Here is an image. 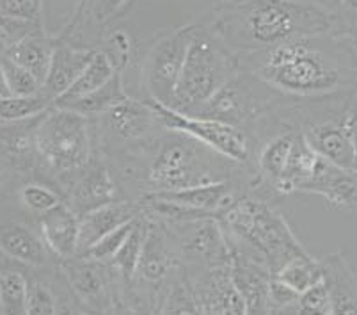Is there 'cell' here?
Returning <instances> with one entry per match:
<instances>
[{
	"label": "cell",
	"instance_id": "obj_23",
	"mask_svg": "<svg viewBox=\"0 0 357 315\" xmlns=\"http://www.w3.org/2000/svg\"><path fill=\"white\" fill-rule=\"evenodd\" d=\"M146 232H148V217L142 212L141 216L137 217V221H135L134 228H132L130 235L126 237V240L121 244V248H119L118 253L109 261V264L114 268V271L118 272L119 278H121L123 281H130L135 276L139 261H141Z\"/></svg>",
	"mask_w": 357,
	"mask_h": 315
},
{
	"label": "cell",
	"instance_id": "obj_15",
	"mask_svg": "<svg viewBox=\"0 0 357 315\" xmlns=\"http://www.w3.org/2000/svg\"><path fill=\"white\" fill-rule=\"evenodd\" d=\"M142 214V207L139 201L123 200L118 198L114 201L103 203L93 210H87L80 216L79 228V251H86L89 246H93L98 239L112 232L118 226L125 225L128 221L135 219Z\"/></svg>",
	"mask_w": 357,
	"mask_h": 315
},
{
	"label": "cell",
	"instance_id": "obj_13",
	"mask_svg": "<svg viewBox=\"0 0 357 315\" xmlns=\"http://www.w3.org/2000/svg\"><path fill=\"white\" fill-rule=\"evenodd\" d=\"M118 198V182L110 171V166L98 154L68 184L64 191V201L79 216Z\"/></svg>",
	"mask_w": 357,
	"mask_h": 315
},
{
	"label": "cell",
	"instance_id": "obj_24",
	"mask_svg": "<svg viewBox=\"0 0 357 315\" xmlns=\"http://www.w3.org/2000/svg\"><path fill=\"white\" fill-rule=\"evenodd\" d=\"M126 96L130 95L125 87V82H123V73H114L100 89L84 96V98L77 100L71 105H68L66 109L80 112L84 116H89V118H95V116H100L118 102L125 100Z\"/></svg>",
	"mask_w": 357,
	"mask_h": 315
},
{
	"label": "cell",
	"instance_id": "obj_25",
	"mask_svg": "<svg viewBox=\"0 0 357 315\" xmlns=\"http://www.w3.org/2000/svg\"><path fill=\"white\" fill-rule=\"evenodd\" d=\"M50 105L52 100L45 95L43 91L32 96H0V122L15 123L31 119L34 116L43 115Z\"/></svg>",
	"mask_w": 357,
	"mask_h": 315
},
{
	"label": "cell",
	"instance_id": "obj_22",
	"mask_svg": "<svg viewBox=\"0 0 357 315\" xmlns=\"http://www.w3.org/2000/svg\"><path fill=\"white\" fill-rule=\"evenodd\" d=\"M274 276L279 281H283L284 285L301 294L324 278L322 258H314L310 253L297 255L290 258L287 264L281 265L274 272Z\"/></svg>",
	"mask_w": 357,
	"mask_h": 315
},
{
	"label": "cell",
	"instance_id": "obj_29",
	"mask_svg": "<svg viewBox=\"0 0 357 315\" xmlns=\"http://www.w3.org/2000/svg\"><path fill=\"white\" fill-rule=\"evenodd\" d=\"M137 217L128 221V223H125V225L118 226V228H114L112 232L107 233V235H103L102 239L96 240L95 244L89 246L86 251L79 253V255L87 256V258H95V261L109 262L110 258L118 253V249L121 248V244L126 240V237L130 235V232H132V228H134Z\"/></svg>",
	"mask_w": 357,
	"mask_h": 315
},
{
	"label": "cell",
	"instance_id": "obj_35",
	"mask_svg": "<svg viewBox=\"0 0 357 315\" xmlns=\"http://www.w3.org/2000/svg\"><path fill=\"white\" fill-rule=\"evenodd\" d=\"M337 32L357 40V0H337Z\"/></svg>",
	"mask_w": 357,
	"mask_h": 315
},
{
	"label": "cell",
	"instance_id": "obj_17",
	"mask_svg": "<svg viewBox=\"0 0 357 315\" xmlns=\"http://www.w3.org/2000/svg\"><path fill=\"white\" fill-rule=\"evenodd\" d=\"M0 251L13 261L34 269L57 265L59 261L48 251L40 232L25 225H9L0 228Z\"/></svg>",
	"mask_w": 357,
	"mask_h": 315
},
{
	"label": "cell",
	"instance_id": "obj_30",
	"mask_svg": "<svg viewBox=\"0 0 357 315\" xmlns=\"http://www.w3.org/2000/svg\"><path fill=\"white\" fill-rule=\"evenodd\" d=\"M43 22L22 20L11 16H0V57L15 43L24 40L25 36L43 31Z\"/></svg>",
	"mask_w": 357,
	"mask_h": 315
},
{
	"label": "cell",
	"instance_id": "obj_5",
	"mask_svg": "<svg viewBox=\"0 0 357 315\" xmlns=\"http://www.w3.org/2000/svg\"><path fill=\"white\" fill-rule=\"evenodd\" d=\"M217 219L228 235L255 249L271 268L272 274L290 258L307 253L283 212L258 194L245 193L238 196Z\"/></svg>",
	"mask_w": 357,
	"mask_h": 315
},
{
	"label": "cell",
	"instance_id": "obj_9",
	"mask_svg": "<svg viewBox=\"0 0 357 315\" xmlns=\"http://www.w3.org/2000/svg\"><path fill=\"white\" fill-rule=\"evenodd\" d=\"M59 271L82 312H121V278L109 262L75 255Z\"/></svg>",
	"mask_w": 357,
	"mask_h": 315
},
{
	"label": "cell",
	"instance_id": "obj_40",
	"mask_svg": "<svg viewBox=\"0 0 357 315\" xmlns=\"http://www.w3.org/2000/svg\"><path fill=\"white\" fill-rule=\"evenodd\" d=\"M2 184H4V170L0 168V187H2Z\"/></svg>",
	"mask_w": 357,
	"mask_h": 315
},
{
	"label": "cell",
	"instance_id": "obj_28",
	"mask_svg": "<svg viewBox=\"0 0 357 315\" xmlns=\"http://www.w3.org/2000/svg\"><path fill=\"white\" fill-rule=\"evenodd\" d=\"M96 48L109 57L110 64L114 66L118 73H125L130 59H132V50H134L132 36L128 32L123 29H109Z\"/></svg>",
	"mask_w": 357,
	"mask_h": 315
},
{
	"label": "cell",
	"instance_id": "obj_41",
	"mask_svg": "<svg viewBox=\"0 0 357 315\" xmlns=\"http://www.w3.org/2000/svg\"><path fill=\"white\" fill-rule=\"evenodd\" d=\"M356 45H357V40H356Z\"/></svg>",
	"mask_w": 357,
	"mask_h": 315
},
{
	"label": "cell",
	"instance_id": "obj_27",
	"mask_svg": "<svg viewBox=\"0 0 357 315\" xmlns=\"http://www.w3.org/2000/svg\"><path fill=\"white\" fill-rule=\"evenodd\" d=\"M18 196H20L22 205L36 216H41V214L59 207L64 201V194L57 187L45 184V182H27L20 187Z\"/></svg>",
	"mask_w": 357,
	"mask_h": 315
},
{
	"label": "cell",
	"instance_id": "obj_19",
	"mask_svg": "<svg viewBox=\"0 0 357 315\" xmlns=\"http://www.w3.org/2000/svg\"><path fill=\"white\" fill-rule=\"evenodd\" d=\"M324 281L329 288L333 314H357V272L343 251L322 258Z\"/></svg>",
	"mask_w": 357,
	"mask_h": 315
},
{
	"label": "cell",
	"instance_id": "obj_33",
	"mask_svg": "<svg viewBox=\"0 0 357 315\" xmlns=\"http://www.w3.org/2000/svg\"><path fill=\"white\" fill-rule=\"evenodd\" d=\"M298 300V292L279 281L272 274L267 295V314H295V305Z\"/></svg>",
	"mask_w": 357,
	"mask_h": 315
},
{
	"label": "cell",
	"instance_id": "obj_26",
	"mask_svg": "<svg viewBox=\"0 0 357 315\" xmlns=\"http://www.w3.org/2000/svg\"><path fill=\"white\" fill-rule=\"evenodd\" d=\"M29 280L20 271L0 272V312L27 314Z\"/></svg>",
	"mask_w": 357,
	"mask_h": 315
},
{
	"label": "cell",
	"instance_id": "obj_7",
	"mask_svg": "<svg viewBox=\"0 0 357 315\" xmlns=\"http://www.w3.org/2000/svg\"><path fill=\"white\" fill-rule=\"evenodd\" d=\"M93 126L96 154L102 157L142 145L167 129L148 100L134 96H126L109 110L95 116Z\"/></svg>",
	"mask_w": 357,
	"mask_h": 315
},
{
	"label": "cell",
	"instance_id": "obj_4",
	"mask_svg": "<svg viewBox=\"0 0 357 315\" xmlns=\"http://www.w3.org/2000/svg\"><path fill=\"white\" fill-rule=\"evenodd\" d=\"M34 146L40 168L64 194L68 184L96 155L93 118L50 105L38 119Z\"/></svg>",
	"mask_w": 357,
	"mask_h": 315
},
{
	"label": "cell",
	"instance_id": "obj_21",
	"mask_svg": "<svg viewBox=\"0 0 357 315\" xmlns=\"http://www.w3.org/2000/svg\"><path fill=\"white\" fill-rule=\"evenodd\" d=\"M114 73H118V71H116L114 66L110 64L109 57H107L102 50L96 48L93 57L89 59V63L84 66V70L80 71L79 75H77V79L70 84V87L64 91L63 95H59L54 100L52 105H71V103L77 102V100L84 98V96L91 95V93H95L96 89H100V87H102L110 77L114 75Z\"/></svg>",
	"mask_w": 357,
	"mask_h": 315
},
{
	"label": "cell",
	"instance_id": "obj_34",
	"mask_svg": "<svg viewBox=\"0 0 357 315\" xmlns=\"http://www.w3.org/2000/svg\"><path fill=\"white\" fill-rule=\"evenodd\" d=\"M0 16L43 22V11L34 4V0H0Z\"/></svg>",
	"mask_w": 357,
	"mask_h": 315
},
{
	"label": "cell",
	"instance_id": "obj_38",
	"mask_svg": "<svg viewBox=\"0 0 357 315\" xmlns=\"http://www.w3.org/2000/svg\"><path fill=\"white\" fill-rule=\"evenodd\" d=\"M313 2H317V4H322L326 6V8H329L331 11L336 15V8H337V0H313Z\"/></svg>",
	"mask_w": 357,
	"mask_h": 315
},
{
	"label": "cell",
	"instance_id": "obj_8",
	"mask_svg": "<svg viewBox=\"0 0 357 315\" xmlns=\"http://www.w3.org/2000/svg\"><path fill=\"white\" fill-rule=\"evenodd\" d=\"M194 31H196V22L164 32L151 43L142 57L141 79H139L144 100H153L167 107L173 103L174 89Z\"/></svg>",
	"mask_w": 357,
	"mask_h": 315
},
{
	"label": "cell",
	"instance_id": "obj_11",
	"mask_svg": "<svg viewBox=\"0 0 357 315\" xmlns=\"http://www.w3.org/2000/svg\"><path fill=\"white\" fill-rule=\"evenodd\" d=\"M135 0H79L55 38L77 48H96L103 34L126 15Z\"/></svg>",
	"mask_w": 357,
	"mask_h": 315
},
{
	"label": "cell",
	"instance_id": "obj_10",
	"mask_svg": "<svg viewBox=\"0 0 357 315\" xmlns=\"http://www.w3.org/2000/svg\"><path fill=\"white\" fill-rule=\"evenodd\" d=\"M155 110L158 112L164 125L171 131L183 132L192 139L199 141L206 148L213 150L215 154L236 162V164L249 166L252 161V146L251 139L242 129L229 123L219 122L213 118H204V116L185 115L173 107L162 105V103L148 100Z\"/></svg>",
	"mask_w": 357,
	"mask_h": 315
},
{
	"label": "cell",
	"instance_id": "obj_36",
	"mask_svg": "<svg viewBox=\"0 0 357 315\" xmlns=\"http://www.w3.org/2000/svg\"><path fill=\"white\" fill-rule=\"evenodd\" d=\"M350 131L354 141V170H357V91L352 98V110H350Z\"/></svg>",
	"mask_w": 357,
	"mask_h": 315
},
{
	"label": "cell",
	"instance_id": "obj_1",
	"mask_svg": "<svg viewBox=\"0 0 357 315\" xmlns=\"http://www.w3.org/2000/svg\"><path fill=\"white\" fill-rule=\"evenodd\" d=\"M119 198L139 201L151 193L180 191L222 180L252 182V168L236 164L183 132L165 129L142 145L103 157Z\"/></svg>",
	"mask_w": 357,
	"mask_h": 315
},
{
	"label": "cell",
	"instance_id": "obj_16",
	"mask_svg": "<svg viewBox=\"0 0 357 315\" xmlns=\"http://www.w3.org/2000/svg\"><path fill=\"white\" fill-rule=\"evenodd\" d=\"M40 233L48 251L57 261H66L79 251L80 216L63 201L59 207L40 216Z\"/></svg>",
	"mask_w": 357,
	"mask_h": 315
},
{
	"label": "cell",
	"instance_id": "obj_32",
	"mask_svg": "<svg viewBox=\"0 0 357 315\" xmlns=\"http://www.w3.org/2000/svg\"><path fill=\"white\" fill-rule=\"evenodd\" d=\"M295 314H333L329 288H327L324 278L298 294Z\"/></svg>",
	"mask_w": 357,
	"mask_h": 315
},
{
	"label": "cell",
	"instance_id": "obj_3",
	"mask_svg": "<svg viewBox=\"0 0 357 315\" xmlns=\"http://www.w3.org/2000/svg\"><path fill=\"white\" fill-rule=\"evenodd\" d=\"M203 24L235 57L301 36L337 32L336 15L313 0H222Z\"/></svg>",
	"mask_w": 357,
	"mask_h": 315
},
{
	"label": "cell",
	"instance_id": "obj_39",
	"mask_svg": "<svg viewBox=\"0 0 357 315\" xmlns=\"http://www.w3.org/2000/svg\"><path fill=\"white\" fill-rule=\"evenodd\" d=\"M43 2H45V0H34V4L38 6V8H40L41 11H43Z\"/></svg>",
	"mask_w": 357,
	"mask_h": 315
},
{
	"label": "cell",
	"instance_id": "obj_14",
	"mask_svg": "<svg viewBox=\"0 0 357 315\" xmlns=\"http://www.w3.org/2000/svg\"><path fill=\"white\" fill-rule=\"evenodd\" d=\"M297 193L320 196L327 205L343 212H357V170L324 161L314 177Z\"/></svg>",
	"mask_w": 357,
	"mask_h": 315
},
{
	"label": "cell",
	"instance_id": "obj_6",
	"mask_svg": "<svg viewBox=\"0 0 357 315\" xmlns=\"http://www.w3.org/2000/svg\"><path fill=\"white\" fill-rule=\"evenodd\" d=\"M238 71L235 55L217 40L203 22H196V31L185 54L173 103L169 107L192 115Z\"/></svg>",
	"mask_w": 357,
	"mask_h": 315
},
{
	"label": "cell",
	"instance_id": "obj_2",
	"mask_svg": "<svg viewBox=\"0 0 357 315\" xmlns=\"http://www.w3.org/2000/svg\"><path fill=\"white\" fill-rule=\"evenodd\" d=\"M236 61L240 70L290 100L357 91V45L340 32L301 36Z\"/></svg>",
	"mask_w": 357,
	"mask_h": 315
},
{
	"label": "cell",
	"instance_id": "obj_12",
	"mask_svg": "<svg viewBox=\"0 0 357 315\" xmlns=\"http://www.w3.org/2000/svg\"><path fill=\"white\" fill-rule=\"evenodd\" d=\"M226 240L229 249V278L242 298L245 314H267L268 285L272 280L271 268L242 240L228 233Z\"/></svg>",
	"mask_w": 357,
	"mask_h": 315
},
{
	"label": "cell",
	"instance_id": "obj_37",
	"mask_svg": "<svg viewBox=\"0 0 357 315\" xmlns=\"http://www.w3.org/2000/svg\"><path fill=\"white\" fill-rule=\"evenodd\" d=\"M8 95H11V91H9L8 80H6L4 66H2V59H0V96H8Z\"/></svg>",
	"mask_w": 357,
	"mask_h": 315
},
{
	"label": "cell",
	"instance_id": "obj_20",
	"mask_svg": "<svg viewBox=\"0 0 357 315\" xmlns=\"http://www.w3.org/2000/svg\"><path fill=\"white\" fill-rule=\"evenodd\" d=\"M54 45L55 38L48 36L43 29V31H38L34 32V34L25 36L24 40H20L18 43L13 45V47L6 52L4 57L11 59L13 63L22 66L24 70L31 71L32 75L43 84V80L47 79L48 68H50Z\"/></svg>",
	"mask_w": 357,
	"mask_h": 315
},
{
	"label": "cell",
	"instance_id": "obj_18",
	"mask_svg": "<svg viewBox=\"0 0 357 315\" xmlns=\"http://www.w3.org/2000/svg\"><path fill=\"white\" fill-rule=\"evenodd\" d=\"M95 50L96 48L71 47V45L55 38L50 68H48L47 79L43 80V87H41V91L52 100V103L57 96L63 95L64 91L70 87V84L77 79L84 66L89 63Z\"/></svg>",
	"mask_w": 357,
	"mask_h": 315
},
{
	"label": "cell",
	"instance_id": "obj_31",
	"mask_svg": "<svg viewBox=\"0 0 357 315\" xmlns=\"http://www.w3.org/2000/svg\"><path fill=\"white\" fill-rule=\"evenodd\" d=\"M0 59H2L6 80H8V86H9V91H11V95L32 96V95H38V93H40L41 87H43V84L36 79L31 71L24 70V68L18 66V64H15L11 59L4 57V55H2Z\"/></svg>",
	"mask_w": 357,
	"mask_h": 315
}]
</instances>
